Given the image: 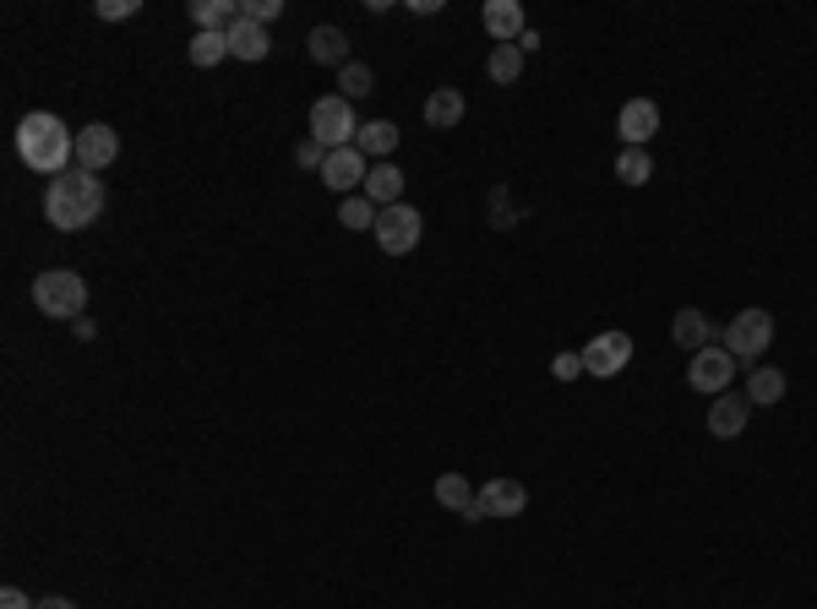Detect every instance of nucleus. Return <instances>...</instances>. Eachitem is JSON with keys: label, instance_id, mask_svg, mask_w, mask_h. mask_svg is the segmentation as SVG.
Returning a JSON list of instances; mask_svg holds the SVG:
<instances>
[{"label": "nucleus", "instance_id": "nucleus-25", "mask_svg": "<svg viewBox=\"0 0 817 609\" xmlns=\"http://www.w3.org/2000/svg\"><path fill=\"white\" fill-rule=\"evenodd\" d=\"M779 397H784V376L768 370V365H757L746 376V403H779Z\"/></svg>", "mask_w": 817, "mask_h": 609}, {"label": "nucleus", "instance_id": "nucleus-10", "mask_svg": "<svg viewBox=\"0 0 817 609\" xmlns=\"http://www.w3.org/2000/svg\"><path fill=\"white\" fill-rule=\"evenodd\" d=\"M632 359V338L627 332H600L594 343H583V370L589 376H616Z\"/></svg>", "mask_w": 817, "mask_h": 609}, {"label": "nucleus", "instance_id": "nucleus-35", "mask_svg": "<svg viewBox=\"0 0 817 609\" xmlns=\"http://www.w3.org/2000/svg\"><path fill=\"white\" fill-rule=\"evenodd\" d=\"M39 609H77L72 598H61V593H50V598H39Z\"/></svg>", "mask_w": 817, "mask_h": 609}, {"label": "nucleus", "instance_id": "nucleus-30", "mask_svg": "<svg viewBox=\"0 0 817 609\" xmlns=\"http://www.w3.org/2000/svg\"><path fill=\"white\" fill-rule=\"evenodd\" d=\"M278 12H284V0H246V7H240V17H251V23H262V28H267Z\"/></svg>", "mask_w": 817, "mask_h": 609}, {"label": "nucleus", "instance_id": "nucleus-12", "mask_svg": "<svg viewBox=\"0 0 817 609\" xmlns=\"http://www.w3.org/2000/svg\"><path fill=\"white\" fill-rule=\"evenodd\" d=\"M746 414H752L746 392H719V397L708 403V435H719V441H736V435L746 430Z\"/></svg>", "mask_w": 817, "mask_h": 609}, {"label": "nucleus", "instance_id": "nucleus-13", "mask_svg": "<svg viewBox=\"0 0 817 609\" xmlns=\"http://www.w3.org/2000/svg\"><path fill=\"white\" fill-rule=\"evenodd\" d=\"M654 131H659V104H654V99L621 104V142H627V148H649Z\"/></svg>", "mask_w": 817, "mask_h": 609}, {"label": "nucleus", "instance_id": "nucleus-14", "mask_svg": "<svg viewBox=\"0 0 817 609\" xmlns=\"http://www.w3.org/2000/svg\"><path fill=\"white\" fill-rule=\"evenodd\" d=\"M486 34H491L497 45H518V39L529 34L518 0H491V7H486Z\"/></svg>", "mask_w": 817, "mask_h": 609}, {"label": "nucleus", "instance_id": "nucleus-32", "mask_svg": "<svg viewBox=\"0 0 817 609\" xmlns=\"http://www.w3.org/2000/svg\"><path fill=\"white\" fill-rule=\"evenodd\" d=\"M551 376H556V381H578V376H583V354H556V359H551Z\"/></svg>", "mask_w": 817, "mask_h": 609}, {"label": "nucleus", "instance_id": "nucleus-3", "mask_svg": "<svg viewBox=\"0 0 817 609\" xmlns=\"http://www.w3.org/2000/svg\"><path fill=\"white\" fill-rule=\"evenodd\" d=\"M34 305L50 316V321H77L88 310V283L66 267H50L34 278Z\"/></svg>", "mask_w": 817, "mask_h": 609}, {"label": "nucleus", "instance_id": "nucleus-18", "mask_svg": "<svg viewBox=\"0 0 817 609\" xmlns=\"http://www.w3.org/2000/svg\"><path fill=\"white\" fill-rule=\"evenodd\" d=\"M365 202H376V207H398V202H403V169H392V164H370V175H365Z\"/></svg>", "mask_w": 817, "mask_h": 609}, {"label": "nucleus", "instance_id": "nucleus-7", "mask_svg": "<svg viewBox=\"0 0 817 609\" xmlns=\"http://www.w3.org/2000/svg\"><path fill=\"white\" fill-rule=\"evenodd\" d=\"M768 343H774V316H768V310H757V305H752V310H741V316L725 327V348H730V359H736V365H741V359L752 365Z\"/></svg>", "mask_w": 817, "mask_h": 609}, {"label": "nucleus", "instance_id": "nucleus-2", "mask_svg": "<svg viewBox=\"0 0 817 609\" xmlns=\"http://www.w3.org/2000/svg\"><path fill=\"white\" fill-rule=\"evenodd\" d=\"M99 213H104V180H99V175L66 169V175L50 180V191H45V218H50V229L77 234V229H88Z\"/></svg>", "mask_w": 817, "mask_h": 609}, {"label": "nucleus", "instance_id": "nucleus-34", "mask_svg": "<svg viewBox=\"0 0 817 609\" xmlns=\"http://www.w3.org/2000/svg\"><path fill=\"white\" fill-rule=\"evenodd\" d=\"M409 12H420V17H437V12H442V0H409Z\"/></svg>", "mask_w": 817, "mask_h": 609}, {"label": "nucleus", "instance_id": "nucleus-26", "mask_svg": "<svg viewBox=\"0 0 817 609\" xmlns=\"http://www.w3.org/2000/svg\"><path fill=\"white\" fill-rule=\"evenodd\" d=\"M437 500H442L448 511H458V517H464V511L475 506V490H469V479H464V473H442V479H437Z\"/></svg>", "mask_w": 817, "mask_h": 609}, {"label": "nucleus", "instance_id": "nucleus-27", "mask_svg": "<svg viewBox=\"0 0 817 609\" xmlns=\"http://www.w3.org/2000/svg\"><path fill=\"white\" fill-rule=\"evenodd\" d=\"M370 88H376V77H370V66H360V61H349V66L338 72V93H343L349 104H354V99H365Z\"/></svg>", "mask_w": 817, "mask_h": 609}, {"label": "nucleus", "instance_id": "nucleus-9", "mask_svg": "<svg viewBox=\"0 0 817 609\" xmlns=\"http://www.w3.org/2000/svg\"><path fill=\"white\" fill-rule=\"evenodd\" d=\"M730 376H736V359H730V348H697L692 354V365H687V381H692V392H730Z\"/></svg>", "mask_w": 817, "mask_h": 609}, {"label": "nucleus", "instance_id": "nucleus-20", "mask_svg": "<svg viewBox=\"0 0 817 609\" xmlns=\"http://www.w3.org/2000/svg\"><path fill=\"white\" fill-rule=\"evenodd\" d=\"M191 23L197 34H229L240 23V7H229V0H191Z\"/></svg>", "mask_w": 817, "mask_h": 609}, {"label": "nucleus", "instance_id": "nucleus-22", "mask_svg": "<svg viewBox=\"0 0 817 609\" xmlns=\"http://www.w3.org/2000/svg\"><path fill=\"white\" fill-rule=\"evenodd\" d=\"M486 72H491V83L513 88V83L524 77V50H518V45H497V50H491V61H486Z\"/></svg>", "mask_w": 817, "mask_h": 609}, {"label": "nucleus", "instance_id": "nucleus-16", "mask_svg": "<svg viewBox=\"0 0 817 609\" xmlns=\"http://www.w3.org/2000/svg\"><path fill=\"white\" fill-rule=\"evenodd\" d=\"M305 50H311L316 66H338V72L349 66V39H343V28H332V23H327V28H311Z\"/></svg>", "mask_w": 817, "mask_h": 609}, {"label": "nucleus", "instance_id": "nucleus-21", "mask_svg": "<svg viewBox=\"0 0 817 609\" xmlns=\"http://www.w3.org/2000/svg\"><path fill=\"white\" fill-rule=\"evenodd\" d=\"M354 148H360L370 164H387V153L398 148V126H392V120H370V126H360Z\"/></svg>", "mask_w": 817, "mask_h": 609}, {"label": "nucleus", "instance_id": "nucleus-1", "mask_svg": "<svg viewBox=\"0 0 817 609\" xmlns=\"http://www.w3.org/2000/svg\"><path fill=\"white\" fill-rule=\"evenodd\" d=\"M17 158L34 169V175H66V169H77V137L66 131V120L61 115H50V110H34V115H23V126H17Z\"/></svg>", "mask_w": 817, "mask_h": 609}, {"label": "nucleus", "instance_id": "nucleus-4", "mask_svg": "<svg viewBox=\"0 0 817 609\" xmlns=\"http://www.w3.org/2000/svg\"><path fill=\"white\" fill-rule=\"evenodd\" d=\"M311 137H316L327 153H338V148H354V137H360V126H354V104H349L343 93H327V99H316V104H311Z\"/></svg>", "mask_w": 817, "mask_h": 609}, {"label": "nucleus", "instance_id": "nucleus-24", "mask_svg": "<svg viewBox=\"0 0 817 609\" xmlns=\"http://www.w3.org/2000/svg\"><path fill=\"white\" fill-rule=\"evenodd\" d=\"M218 61H229V34H197L191 39V66L213 72Z\"/></svg>", "mask_w": 817, "mask_h": 609}, {"label": "nucleus", "instance_id": "nucleus-6", "mask_svg": "<svg viewBox=\"0 0 817 609\" xmlns=\"http://www.w3.org/2000/svg\"><path fill=\"white\" fill-rule=\"evenodd\" d=\"M529 506V490L518 484V479H486L480 490H475V506L464 511V522H491V517H518Z\"/></svg>", "mask_w": 817, "mask_h": 609}, {"label": "nucleus", "instance_id": "nucleus-11", "mask_svg": "<svg viewBox=\"0 0 817 609\" xmlns=\"http://www.w3.org/2000/svg\"><path fill=\"white\" fill-rule=\"evenodd\" d=\"M365 175H370V158L360 153V148H338V153H327V164H322V186L327 191H354V186H365Z\"/></svg>", "mask_w": 817, "mask_h": 609}, {"label": "nucleus", "instance_id": "nucleus-5", "mask_svg": "<svg viewBox=\"0 0 817 609\" xmlns=\"http://www.w3.org/2000/svg\"><path fill=\"white\" fill-rule=\"evenodd\" d=\"M420 234H426V218L409 207V202L381 207V218H376V245H381V256H409V251L420 245Z\"/></svg>", "mask_w": 817, "mask_h": 609}, {"label": "nucleus", "instance_id": "nucleus-17", "mask_svg": "<svg viewBox=\"0 0 817 609\" xmlns=\"http://www.w3.org/2000/svg\"><path fill=\"white\" fill-rule=\"evenodd\" d=\"M464 93L458 88H437V93H426V126L431 131H453L458 120H464Z\"/></svg>", "mask_w": 817, "mask_h": 609}, {"label": "nucleus", "instance_id": "nucleus-8", "mask_svg": "<svg viewBox=\"0 0 817 609\" xmlns=\"http://www.w3.org/2000/svg\"><path fill=\"white\" fill-rule=\"evenodd\" d=\"M121 158V131L115 126H83L77 131V169H88V175H99V169H110Z\"/></svg>", "mask_w": 817, "mask_h": 609}, {"label": "nucleus", "instance_id": "nucleus-28", "mask_svg": "<svg viewBox=\"0 0 817 609\" xmlns=\"http://www.w3.org/2000/svg\"><path fill=\"white\" fill-rule=\"evenodd\" d=\"M376 218H381V207L365 202V196H349V202L338 207V224H343V229H376Z\"/></svg>", "mask_w": 817, "mask_h": 609}, {"label": "nucleus", "instance_id": "nucleus-33", "mask_svg": "<svg viewBox=\"0 0 817 609\" xmlns=\"http://www.w3.org/2000/svg\"><path fill=\"white\" fill-rule=\"evenodd\" d=\"M0 609H39V604H34L23 587H7V593H0Z\"/></svg>", "mask_w": 817, "mask_h": 609}, {"label": "nucleus", "instance_id": "nucleus-19", "mask_svg": "<svg viewBox=\"0 0 817 609\" xmlns=\"http://www.w3.org/2000/svg\"><path fill=\"white\" fill-rule=\"evenodd\" d=\"M670 338L681 343V348H708L714 343V327H708V316L697 310V305H687V310H676V321H670Z\"/></svg>", "mask_w": 817, "mask_h": 609}, {"label": "nucleus", "instance_id": "nucleus-29", "mask_svg": "<svg viewBox=\"0 0 817 609\" xmlns=\"http://www.w3.org/2000/svg\"><path fill=\"white\" fill-rule=\"evenodd\" d=\"M294 164H300V169H316V175H322V164H327V148H322L316 137H305V142H294Z\"/></svg>", "mask_w": 817, "mask_h": 609}, {"label": "nucleus", "instance_id": "nucleus-15", "mask_svg": "<svg viewBox=\"0 0 817 609\" xmlns=\"http://www.w3.org/2000/svg\"><path fill=\"white\" fill-rule=\"evenodd\" d=\"M229 55H235V61H251V66H256V61H267V55H273L267 28H262V23H251V17H240V23L229 28Z\"/></svg>", "mask_w": 817, "mask_h": 609}, {"label": "nucleus", "instance_id": "nucleus-31", "mask_svg": "<svg viewBox=\"0 0 817 609\" xmlns=\"http://www.w3.org/2000/svg\"><path fill=\"white\" fill-rule=\"evenodd\" d=\"M104 23H126V17H137V0H99L93 7Z\"/></svg>", "mask_w": 817, "mask_h": 609}, {"label": "nucleus", "instance_id": "nucleus-23", "mask_svg": "<svg viewBox=\"0 0 817 609\" xmlns=\"http://www.w3.org/2000/svg\"><path fill=\"white\" fill-rule=\"evenodd\" d=\"M616 175H621L627 186H649V180H654L649 148H621V153H616Z\"/></svg>", "mask_w": 817, "mask_h": 609}]
</instances>
